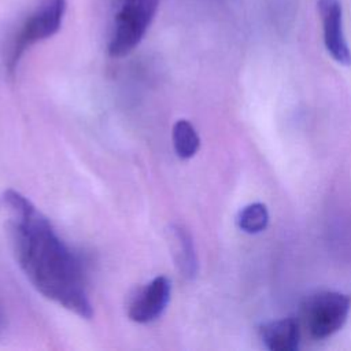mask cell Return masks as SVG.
I'll list each match as a JSON object with an SVG mask.
<instances>
[{
  "label": "cell",
  "instance_id": "1",
  "mask_svg": "<svg viewBox=\"0 0 351 351\" xmlns=\"http://www.w3.org/2000/svg\"><path fill=\"white\" fill-rule=\"evenodd\" d=\"M10 236L19 267L45 298L82 318L93 314L81 259L60 240L49 221L19 192L3 196Z\"/></svg>",
  "mask_w": 351,
  "mask_h": 351
},
{
  "label": "cell",
  "instance_id": "2",
  "mask_svg": "<svg viewBox=\"0 0 351 351\" xmlns=\"http://www.w3.org/2000/svg\"><path fill=\"white\" fill-rule=\"evenodd\" d=\"M160 0H114L108 53L122 58L130 53L149 29Z\"/></svg>",
  "mask_w": 351,
  "mask_h": 351
},
{
  "label": "cell",
  "instance_id": "3",
  "mask_svg": "<svg viewBox=\"0 0 351 351\" xmlns=\"http://www.w3.org/2000/svg\"><path fill=\"white\" fill-rule=\"evenodd\" d=\"M67 8L66 0H40L26 21L22 23L15 40L12 43L8 69L14 71L19 59L27 48L52 37L62 26Z\"/></svg>",
  "mask_w": 351,
  "mask_h": 351
},
{
  "label": "cell",
  "instance_id": "4",
  "mask_svg": "<svg viewBox=\"0 0 351 351\" xmlns=\"http://www.w3.org/2000/svg\"><path fill=\"white\" fill-rule=\"evenodd\" d=\"M351 298L337 291H321L311 295L302 307L303 324L314 339H326L347 321Z\"/></svg>",
  "mask_w": 351,
  "mask_h": 351
},
{
  "label": "cell",
  "instance_id": "5",
  "mask_svg": "<svg viewBox=\"0 0 351 351\" xmlns=\"http://www.w3.org/2000/svg\"><path fill=\"white\" fill-rule=\"evenodd\" d=\"M318 14L322 23L324 44L329 55L340 64H351V49L343 29V7L340 0H318Z\"/></svg>",
  "mask_w": 351,
  "mask_h": 351
},
{
  "label": "cell",
  "instance_id": "6",
  "mask_svg": "<svg viewBox=\"0 0 351 351\" xmlns=\"http://www.w3.org/2000/svg\"><path fill=\"white\" fill-rule=\"evenodd\" d=\"M171 284L165 276L155 277L130 302L128 315L137 324H147L156 319L170 300Z\"/></svg>",
  "mask_w": 351,
  "mask_h": 351
},
{
  "label": "cell",
  "instance_id": "7",
  "mask_svg": "<svg viewBox=\"0 0 351 351\" xmlns=\"http://www.w3.org/2000/svg\"><path fill=\"white\" fill-rule=\"evenodd\" d=\"M261 339L271 351H295L300 343V326L295 318L270 321L261 328Z\"/></svg>",
  "mask_w": 351,
  "mask_h": 351
},
{
  "label": "cell",
  "instance_id": "8",
  "mask_svg": "<svg viewBox=\"0 0 351 351\" xmlns=\"http://www.w3.org/2000/svg\"><path fill=\"white\" fill-rule=\"evenodd\" d=\"M170 232L177 266L185 277L193 278L197 273V258L191 234L180 225L171 226Z\"/></svg>",
  "mask_w": 351,
  "mask_h": 351
},
{
  "label": "cell",
  "instance_id": "9",
  "mask_svg": "<svg viewBox=\"0 0 351 351\" xmlns=\"http://www.w3.org/2000/svg\"><path fill=\"white\" fill-rule=\"evenodd\" d=\"M173 145L178 158H192L200 145V138L193 125L186 119H180L173 126Z\"/></svg>",
  "mask_w": 351,
  "mask_h": 351
},
{
  "label": "cell",
  "instance_id": "10",
  "mask_svg": "<svg viewBox=\"0 0 351 351\" xmlns=\"http://www.w3.org/2000/svg\"><path fill=\"white\" fill-rule=\"evenodd\" d=\"M236 222L245 233H261L269 223V211L263 203H251L239 211Z\"/></svg>",
  "mask_w": 351,
  "mask_h": 351
},
{
  "label": "cell",
  "instance_id": "11",
  "mask_svg": "<svg viewBox=\"0 0 351 351\" xmlns=\"http://www.w3.org/2000/svg\"><path fill=\"white\" fill-rule=\"evenodd\" d=\"M3 326H4V315H3V313L0 310V330L3 329Z\"/></svg>",
  "mask_w": 351,
  "mask_h": 351
}]
</instances>
